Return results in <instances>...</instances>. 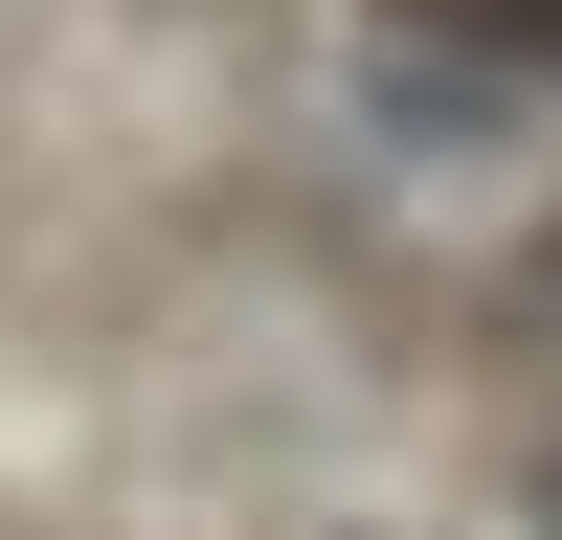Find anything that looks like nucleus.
<instances>
[{
    "label": "nucleus",
    "mask_w": 562,
    "mask_h": 540,
    "mask_svg": "<svg viewBox=\"0 0 562 540\" xmlns=\"http://www.w3.org/2000/svg\"><path fill=\"white\" fill-rule=\"evenodd\" d=\"M383 23H428V45H473V68H562V0H383Z\"/></svg>",
    "instance_id": "obj_1"
},
{
    "label": "nucleus",
    "mask_w": 562,
    "mask_h": 540,
    "mask_svg": "<svg viewBox=\"0 0 562 540\" xmlns=\"http://www.w3.org/2000/svg\"><path fill=\"white\" fill-rule=\"evenodd\" d=\"M495 338H518V360H562V203L518 225V270H495Z\"/></svg>",
    "instance_id": "obj_2"
},
{
    "label": "nucleus",
    "mask_w": 562,
    "mask_h": 540,
    "mask_svg": "<svg viewBox=\"0 0 562 540\" xmlns=\"http://www.w3.org/2000/svg\"><path fill=\"white\" fill-rule=\"evenodd\" d=\"M338 540H383V518H338Z\"/></svg>",
    "instance_id": "obj_3"
}]
</instances>
